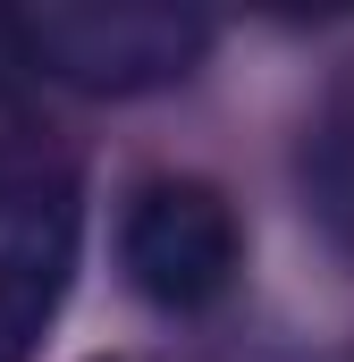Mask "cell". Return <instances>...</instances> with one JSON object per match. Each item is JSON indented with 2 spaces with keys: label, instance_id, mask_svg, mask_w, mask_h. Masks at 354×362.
I'll return each instance as SVG.
<instances>
[{
  "label": "cell",
  "instance_id": "obj_1",
  "mask_svg": "<svg viewBox=\"0 0 354 362\" xmlns=\"http://www.w3.org/2000/svg\"><path fill=\"white\" fill-rule=\"evenodd\" d=\"M0 51L76 101H144L202 68L211 17L161 0H34L0 8Z\"/></svg>",
  "mask_w": 354,
  "mask_h": 362
},
{
  "label": "cell",
  "instance_id": "obj_2",
  "mask_svg": "<svg viewBox=\"0 0 354 362\" xmlns=\"http://www.w3.org/2000/svg\"><path fill=\"white\" fill-rule=\"evenodd\" d=\"M118 270L152 312H211L245 270V228L202 177H144L118 211Z\"/></svg>",
  "mask_w": 354,
  "mask_h": 362
},
{
  "label": "cell",
  "instance_id": "obj_3",
  "mask_svg": "<svg viewBox=\"0 0 354 362\" xmlns=\"http://www.w3.org/2000/svg\"><path fill=\"white\" fill-rule=\"evenodd\" d=\"M76 185L51 177L8 228H0V362H34V346L51 337L68 278H76Z\"/></svg>",
  "mask_w": 354,
  "mask_h": 362
},
{
  "label": "cell",
  "instance_id": "obj_4",
  "mask_svg": "<svg viewBox=\"0 0 354 362\" xmlns=\"http://www.w3.org/2000/svg\"><path fill=\"white\" fill-rule=\"evenodd\" d=\"M295 177H304V211L321 219V236H329L338 253H354V93L329 101V110L304 127Z\"/></svg>",
  "mask_w": 354,
  "mask_h": 362
},
{
  "label": "cell",
  "instance_id": "obj_5",
  "mask_svg": "<svg viewBox=\"0 0 354 362\" xmlns=\"http://www.w3.org/2000/svg\"><path fill=\"white\" fill-rule=\"evenodd\" d=\"M34 194H42V169H34V127H25V101H17L8 68H0V228H8Z\"/></svg>",
  "mask_w": 354,
  "mask_h": 362
},
{
  "label": "cell",
  "instance_id": "obj_6",
  "mask_svg": "<svg viewBox=\"0 0 354 362\" xmlns=\"http://www.w3.org/2000/svg\"><path fill=\"white\" fill-rule=\"evenodd\" d=\"M93 362H110V354H93Z\"/></svg>",
  "mask_w": 354,
  "mask_h": 362
}]
</instances>
